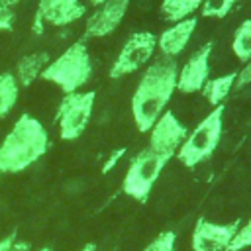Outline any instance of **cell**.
<instances>
[{
	"mask_svg": "<svg viewBox=\"0 0 251 251\" xmlns=\"http://www.w3.org/2000/svg\"><path fill=\"white\" fill-rule=\"evenodd\" d=\"M126 151H127L126 147H120V149L112 151V153H110V157L106 159V163L102 165V173H104V175H106V173H110V171H112V169L118 165V161H120V159L126 155Z\"/></svg>",
	"mask_w": 251,
	"mask_h": 251,
	"instance_id": "603a6c76",
	"label": "cell"
},
{
	"mask_svg": "<svg viewBox=\"0 0 251 251\" xmlns=\"http://www.w3.org/2000/svg\"><path fill=\"white\" fill-rule=\"evenodd\" d=\"M239 0H204L200 12L204 18H226Z\"/></svg>",
	"mask_w": 251,
	"mask_h": 251,
	"instance_id": "d6986e66",
	"label": "cell"
},
{
	"mask_svg": "<svg viewBox=\"0 0 251 251\" xmlns=\"http://www.w3.org/2000/svg\"><path fill=\"white\" fill-rule=\"evenodd\" d=\"M155 49H157V35L155 33H151V31L131 33L124 41L118 57L114 59V63L108 71V76L110 78H122V76H127V75L139 71L155 55Z\"/></svg>",
	"mask_w": 251,
	"mask_h": 251,
	"instance_id": "52a82bcc",
	"label": "cell"
},
{
	"mask_svg": "<svg viewBox=\"0 0 251 251\" xmlns=\"http://www.w3.org/2000/svg\"><path fill=\"white\" fill-rule=\"evenodd\" d=\"M196 25H198V20L194 16H190V18L180 20V22L173 24L171 27H167L157 37V47L163 53V57L175 59L176 55H180V51H184L192 33L196 31Z\"/></svg>",
	"mask_w": 251,
	"mask_h": 251,
	"instance_id": "4fadbf2b",
	"label": "cell"
},
{
	"mask_svg": "<svg viewBox=\"0 0 251 251\" xmlns=\"http://www.w3.org/2000/svg\"><path fill=\"white\" fill-rule=\"evenodd\" d=\"M92 76V59L82 39L71 43L59 57L47 63L41 78L57 84L65 94L80 90Z\"/></svg>",
	"mask_w": 251,
	"mask_h": 251,
	"instance_id": "3957f363",
	"label": "cell"
},
{
	"mask_svg": "<svg viewBox=\"0 0 251 251\" xmlns=\"http://www.w3.org/2000/svg\"><path fill=\"white\" fill-rule=\"evenodd\" d=\"M39 251H51V249H49V247H41Z\"/></svg>",
	"mask_w": 251,
	"mask_h": 251,
	"instance_id": "f1b7e54d",
	"label": "cell"
},
{
	"mask_svg": "<svg viewBox=\"0 0 251 251\" xmlns=\"http://www.w3.org/2000/svg\"><path fill=\"white\" fill-rule=\"evenodd\" d=\"M239 226V220L229 224H214L206 218H198L192 229V251H227Z\"/></svg>",
	"mask_w": 251,
	"mask_h": 251,
	"instance_id": "30bf717a",
	"label": "cell"
},
{
	"mask_svg": "<svg viewBox=\"0 0 251 251\" xmlns=\"http://www.w3.org/2000/svg\"><path fill=\"white\" fill-rule=\"evenodd\" d=\"M222 127H224V106H216L186 135L175 157L188 169L202 165L216 153L222 139Z\"/></svg>",
	"mask_w": 251,
	"mask_h": 251,
	"instance_id": "277c9868",
	"label": "cell"
},
{
	"mask_svg": "<svg viewBox=\"0 0 251 251\" xmlns=\"http://www.w3.org/2000/svg\"><path fill=\"white\" fill-rule=\"evenodd\" d=\"M94 102H96L94 90H86V92L76 90V92H69L63 96V100L59 102L57 114H55V122L59 126V137L63 141L78 139L84 133L92 118Z\"/></svg>",
	"mask_w": 251,
	"mask_h": 251,
	"instance_id": "8992f818",
	"label": "cell"
},
{
	"mask_svg": "<svg viewBox=\"0 0 251 251\" xmlns=\"http://www.w3.org/2000/svg\"><path fill=\"white\" fill-rule=\"evenodd\" d=\"M186 135H188L186 126L178 122L171 110H165L149 129V149L173 159L178 147L182 145V141L186 139Z\"/></svg>",
	"mask_w": 251,
	"mask_h": 251,
	"instance_id": "ba28073f",
	"label": "cell"
},
{
	"mask_svg": "<svg viewBox=\"0 0 251 251\" xmlns=\"http://www.w3.org/2000/svg\"><path fill=\"white\" fill-rule=\"evenodd\" d=\"M231 49H233L235 57L241 63H247L251 59V18L249 20H243L237 25V29L233 31Z\"/></svg>",
	"mask_w": 251,
	"mask_h": 251,
	"instance_id": "ac0fdd59",
	"label": "cell"
},
{
	"mask_svg": "<svg viewBox=\"0 0 251 251\" xmlns=\"http://www.w3.org/2000/svg\"><path fill=\"white\" fill-rule=\"evenodd\" d=\"M247 247H251V218L243 226L237 227V231H235L227 251H243Z\"/></svg>",
	"mask_w": 251,
	"mask_h": 251,
	"instance_id": "44dd1931",
	"label": "cell"
},
{
	"mask_svg": "<svg viewBox=\"0 0 251 251\" xmlns=\"http://www.w3.org/2000/svg\"><path fill=\"white\" fill-rule=\"evenodd\" d=\"M49 149V133L31 114H22L0 141V171L16 175L39 161Z\"/></svg>",
	"mask_w": 251,
	"mask_h": 251,
	"instance_id": "7a4b0ae2",
	"label": "cell"
},
{
	"mask_svg": "<svg viewBox=\"0 0 251 251\" xmlns=\"http://www.w3.org/2000/svg\"><path fill=\"white\" fill-rule=\"evenodd\" d=\"M127 6H129V0H108V2L100 4L86 20L84 39L112 35L120 27V24L127 12Z\"/></svg>",
	"mask_w": 251,
	"mask_h": 251,
	"instance_id": "7c38bea8",
	"label": "cell"
},
{
	"mask_svg": "<svg viewBox=\"0 0 251 251\" xmlns=\"http://www.w3.org/2000/svg\"><path fill=\"white\" fill-rule=\"evenodd\" d=\"M169 161H171V157L155 153L149 147L141 149L129 161V167L122 180V190L127 196H131L133 200L145 202Z\"/></svg>",
	"mask_w": 251,
	"mask_h": 251,
	"instance_id": "5b68a950",
	"label": "cell"
},
{
	"mask_svg": "<svg viewBox=\"0 0 251 251\" xmlns=\"http://www.w3.org/2000/svg\"><path fill=\"white\" fill-rule=\"evenodd\" d=\"M175 241L176 233L173 229H165L159 235H155V239H151L143 251H175Z\"/></svg>",
	"mask_w": 251,
	"mask_h": 251,
	"instance_id": "ffe728a7",
	"label": "cell"
},
{
	"mask_svg": "<svg viewBox=\"0 0 251 251\" xmlns=\"http://www.w3.org/2000/svg\"><path fill=\"white\" fill-rule=\"evenodd\" d=\"M214 43L208 41L202 47H198L186 63L180 67L176 76V90L182 94H194L200 92L206 80L210 78V55H212Z\"/></svg>",
	"mask_w": 251,
	"mask_h": 251,
	"instance_id": "8fae6325",
	"label": "cell"
},
{
	"mask_svg": "<svg viewBox=\"0 0 251 251\" xmlns=\"http://www.w3.org/2000/svg\"><path fill=\"white\" fill-rule=\"evenodd\" d=\"M247 84H251V59L241 67V71H237L235 86L233 88H245Z\"/></svg>",
	"mask_w": 251,
	"mask_h": 251,
	"instance_id": "7402d4cb",
	"label": "cell"
},
{
	"mask_svg": "<svg viewBox=\"0 0 251 251\" xmlns=\"http://www.w3.org/2000/svg\"><path fill=\"white\" fill-rule=\"evenodd\" d=\"M204 0H163L161 2V16L171 22L176 24L180 20L190 18L196 10H200Z\"/></svg>",
	"mask_w": 251,
	"mask_h": 251,
	"instance_id": "2e32d148",
	"label": "cell"
},
{
	"mask_svg": "<svg viewBox=\"0 0 251 251\" xmlns=\"http://www.w3.org/2000/svg\"><path fill=\"white\" fill-rule=\"evenodd\" d=\"M16 245V233H10L8 237L0 239V251H10Z\"/></svg>",
	"mask_w": 251,
	"mask_h": 251,
	"instance_id": "d4e9b609",
	"label": "cell"
},
{
	"mask_svg": "<svg viewBox=\"0 0 251 251\" xmlns=\"http://www.w3.org/2000/svg\"><path fill=\"white\" fill-rule=\"evenodd\" d=\"M176 76L178 65L171 57L157 59L143 71L131 96V116L139 131H149L167 110L176 90Z\"/></svg>",
	"mask_w": 251,
	"mask_h": 251,
	"instance_id": "6da1fadb",
	"label": "cell"
},
{
	"mask_svg": "<svg viewBox=\"0 0 251 251\" xmlns=\"http://www.w3.org/2000/svg\"><path fill=\"white\" fill-rule=\"evenodd\" d=\"M235 76L237 73H227V75H220L216 78H208L206 84L202 86V96L206 98V102L216 108L222 106V102L227 98V94L231 92V88L235 86Z\"/></svg>",
	"mask_w": 251,
	"mask_h": 251,
	"instance_id": "9a60e30c",
	"label": "cell"
},
{
	"mask_svg": "<svg viewBox=\"0 0 251 251\" xmlns=\"http://www.w3.org/2000/svg\"><path fill=\"white\" fill-rule=\"evenodd\" d=\"M18 96H20V84L14 73L10 71L0 73V118L8 116L14 110Z\"/></svg>",
	"mask_w": 251,
	"mask_h": 251,
	"instance_id": "e0dca14e",
	"label": "cell"
},
{
	"mask_svg": "<svg viewBox=\"0 0 251 251\" xmlns=\"http://www.w3.org/2000/svg\"><path fill=\"white\" fill-rule=\"evenodd\" d=\"M2 175H4V173H2V171H0V176H2Z\"/></svg>",
	"mask_w": 251,
	"mask_h": 251,
	"instance_id": "4dcf8cb0",
	"label": "cell"
},
{
	"mask_svg": "<svg viewBox=\"0 0 251 251\" xmlns=\"http://www.w3.org/2000/svg\"><path fill=\"white\" fill-rule=\"evenodd\" d=\"M86 8L80 0H39L35 18H33V33H41L45 25L63 27L84 16Z\"/></svg>",
	"mask_w": 251,
	"mask_h": 251,
	"instance_id": "9c48e42d",
	"label": "cell"
},
{
	"mask_svg": "<svg viewBox=\"0 0 251 251\" xmlns=\"http://www.w3.org/2000/svg\"><path fill=\"white\" fill-rule=\"evenodd\" d=\"M16 4H20V0H0V12H8V10H12Z\"/></svg>",
	"mask_w": 251,
	"mask_h": 251,
	"instance_id": "484cf974",
	"label": "cell"
},
{
	"mask_svg": "<svg viewBox=\"0 0 251 251\" xmlns=\"http://www.w3.org/2000/svg\"><path fill=\"white\" fill-rule=\"evenodd\" d=\"M49 61H51V59H49V55H47L45 51L29 53V55L22 57V59L18 61L16 73H14L18 84H20V86H29L37 76H41V73H43V69L47 67Z\"/></svg>",
	"mask_w": 251,
	"mask_h": 251,
	"instance_id": "5bb4252c",
	"label": "cell"
},
{
	"mask_svg": "<svg viewBox=\"0 0 251 251\" xmlns=\"http://www.w3.org/2000/svg\"><path fill=\"white\" fill-rule=\"evenodd\" d=\"M10 251H18V247H16V245H14V247H12V249H10Z\"/></svg>",
	"mask_w": 251,
	"mask_h": 251,
	"instance_id": "f546056e",
	"label": "cell"
},
{
	"mask_svg": "<svg viewBox=\"0 0 251 251\" xmlns=\"http://www.w3.org/2000/svg\"><path fill=\"white\" fill-rule=\"evenodd\" d=\"M90 4H94V6H100V4H104V2H108V0H88Z\"/></svg>",
	"mask_w": 251,
	"mask_h": 251,
	"instance_id": "83f0119b",
	"label": "cell"
},
{
	"mask_svg": "<svg viewBox=\"0 0 251 251\" xmlns=\"http://www.w3.org/2000/svg\"><path fill=\"white\" fill-rule=\"evenodd\" d=\"M80 251H96V243H86Z\"/></svg>",
	"mask_w": 251,
	"mask_h": 251,
	"instance_id": "4316f807",
	"label": "cell"
},
{
	"mask_svg": "<svg viewBox=\"0 0 251 251\" xmlns=\"http://www.w3.org/2000/svg\"><path fill=\"white\" fill-rule=\"evenodd\" d=\"M16 24V14L14 10H8V12H0V31H10Z\"/></svg>",
	"mask_w": 251,
	"mask_h": 251,
	"instance_id": "cb8c5ba5",
	"label": "cell"
}]
</instances>
